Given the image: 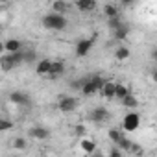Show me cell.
<instances>
[{
    "mask_svg": "<svg viewBox=\"0 0 157 157\" xmlns=\"http://www.w3.org/2000/svg\"><path fill=\"white\" fill-rule=\"evenodd\" d=\"M102 87H104V78L100 74H93V76L85 78V80L82 78V93H83V96H94V94H98L102 91Z\"/></svg>",
    "mask_w": 157,
    "mask_h": 157,
    "instance_id": "obj_1",
    "label": "cell"
},
{
    "mask_svg": "<svg viewBox=\"0 0 157 157\" xmlns=\"http://www.w3.org/2000/svg\"><path fill=\"white\" fill-rule=\"evenodd\" d=\"M41 22H43V26H44L46 30H50V32H61V30H65V28L68 26L67 17H63V15H56V13H48V15H44Z\"/></svg>",
    "mask_w": 157,
    "mask_h": 157,
    "instance_id": "obj_2",
    "label": "cell"
},
{
    "mask_svg": "<svg viewBox=\"0 0 157 157\" xmlns=\"http://www.w3.org/2000/svg\"><path fill=\"white\" fill-rule=\"evenodd\" d=\"M139 126H140V115L135 113V111L128 113V115L124 117V120H122V131H126V133L137 131Z\"/></svg>",
    "mask_w": 157,
    "mask_h": 157,
    "instance_id": "obj_3",
    "label": "cell"
},
{
    "mask_svg": "<svg viewBox=\"0 0 157 157\" xmlns=\"http://www.w3.org/2000/svg\"><path fill=\"white\" fill-rule=\"evenodd\" d=\"M78 105H80V102H78V98H74V96H63V98H59V102H57V109H59L61 113H65V115L74 113V111L78 109Z\"/></svg>",
    "mask_w": 157,
    "mask_h": 157,
    "instance_id": "obj_4",
    "label": "cell"
},
{
    "mask_svg": "<svg viewBox=\"0 0 157 157\" xmlns=\"http://www.w3.org/2000/svg\"><path fill=\"white\" fill-rule=\"evenodd\" d=\"M94 41H96V35L87 37V39H80V41L76 43V56H78V57H85V56L93 50Z\"/></svg>",
    "mask_w": 157,
    "mask_h": 157,
    "instance_id": "obj_5",
    "label": "cell"
},
{
    "mask_svg": "<svg viewBox=\"0 0 157 157\" xmlns=\"http://www.w3.org/2000/svg\"><path fill=\"white\" fill-rule=\"evenodd\" d=\"M109 118H111V113L104 105H98L91 111V120H94V122H107Z\"/></svg>",
    "mask_w": 157,
    "mask_h": 157,
    "instance_id": "obj_6",
    "label": "cell"
},
{
    "mask_svg": "<svg viewBox=\"0 0 157 157\" xmlns=\"http://www.w3.org/2000/svg\"><path fill=\"white\" fill-rule=\"evenodd\" d=\"M28 135H30L33 140H46V139H50V131H48L46 128H43V126H33V128H30V129H28Z\"/></svg>",
    "mask_w": 157,
    "mask_h": 157,
    "instance_id": "obj_7",
    "label": "cell"
},
{
    "mask_svg": "<svg viewBox=\"0 0 157 157\" xmlns=\"http://www.w3.org/2000/svg\"><path fill=\"white\" fill-rule=\"evenodd\" d=\"M65 74V63L63 61H52L50 65V72L46 78H50V80H57V78H61Z\"/></svg>",
    "mask_w": 157,
    "mask_h": 157,
    "instance_id": "obj_8",
    "label": "cell"
},
{
    "mask_svg": "<svg viewBox=\"0 0 157 157\" xmlns=\"http://www.w3.org/2000/svg\"><path fill=\"white\" fill-rule=\"evenodd\" d=\"M10 102L15 105H26V104H30V96L22 91H13L10 94Z\"/></svg>",
    "mask_w": 157,
    "mask_h": 157,
    "instance_id": "obj_9",
    "label": "cell"
},
{
    "mask_svg": "<svg viewBox=\"0 0 157 157\" xmlns=\"http://www.w3.org/2000/svg\"><path fill=\"white\" fill-rule=\"evenodd\" d=\"M80 150L85 153V155H93L94 151H96V144H94V140L93 139H82L80 140Z\"/></svg>",
    "mask_w": 157,
    "mask_h": 157,
    "instance_id": "obj_10",
    "label": "cell"
},
{
    "mask_svg": "<svg viewBox=\"0 0 157 157\" xmlns=\"http://www.w3.org/2000/svg\"><path fill=\"white\" fill-rule=\"evenodd\" d=\"M4 50H6L8 54L21 52V50H22V43H21L19 39H8V41L4 43Z\"/></svg>",
    "mask_w": 157,
    "mask_h": 157,
    "instance_id": "obj_11",
    "label": "cell"
},
{
    "mask_svg": "<svg viewBox=\"0 0 157 157\" xmlns=\"http://www.w3.org/2000/svg\"><path fill=\"white\" fill-rule=\"evenodd\" d=\"M50 65H52V59H41V61H37V65H35V72L39 74V76H48V72H50Z\"/></svg>",
    "mask_w": 157,
    "mask_h": 157,
    "instance_id": "obj_12",
    "label": "cell"
},
{
    "mask_svg": "<svg viewBox=\"0 0 157 157\" xmlns=\"http://www.w3.org/2000/svg\"><path fill=\"white\" fill-rule=\"evenodd\" d=\"M115 82H104V87H102V96L105 98V100H113L115 98Z\"/></svg>",
    "mask_w": 157,
    "mask_h": 157,
    "instance_id": "obj_13",
    "label": "cell"
},
{
    "mask_svg": "<svg viewBox=\"0 0 157 157\" xmlns=\"http://www.w3.org/2000/svg\"><path fill=\"white\" fill-rule=\"evenodd\" d=\"M128 94H131V91H129L128 85H124V83H117V85H115V98H118V100L122 102Z\"/></svg>",
    "mask_w": 157,
    "mask_h": 157,
    "instance_id": "obj_14",
    "label": "cell"
},
{
    "mask_svg": "<svg viewBox=\"0 0 157 157\" xmlns=\"http://www.w3.org/2000/svg\"><path fill=\"white\" fill-rule=\"evenodd\" d=\"M76 8L80 11H93V10H96V2L94 0H78Z\"/></svg>",
    "mask_w": 157,
    "mask_h": 157,
    "instance_id": "obj_15",
    "label": "cell"
},
{
    "mask_svg": "<svg viewBox=\"0 0 157 157\" xmlns=\"http://www.w3.org/2000/svg\"><path fill=\"white\" fill-rule=\"evenodd\" d=\"M104 13H105L107 19H117V17H120V10H118L117 4H105V6H104Z\"/></svg>",
    "mask_w": 157,
    "mask_h": 157,
    "instance_id": "obj_16",
    "label": "cell"
},
{
    "mask_svg": "<svg viewBox=\"0 0 157 157\" xmlns=\"http://www.w3.org/2000/svg\"><path fill=\"white\" fill-rule=\"evenodd\" d=\"M131 57V50L128 48V46H118L117 50H115V59L117 61H126V59H129Z\"/></svg>",
    "mask_w": 157,
    "mask_h": 157,
    "instance_id": "obj_17",
    "label": "cell"
},
{
    "mask_svg": "<svg viewBox=\"0 0 157 157\" xmlns=\"http://www.w3.org/2000/svg\"><path fill=\"white\" fill-rule=\"evenodd\" d=\"M68 4L67 2H61V0H57V2H54L52 4V13H56V15H63L65 17V13L68 11Z\"/></svg>",
    "mask_w": 157,
    "mask_h": 157,
    "instance_id": "obj_18",
    "label": "cell"
},
{
    "mask_svg": "<svg viewBox=\"0 0 157 157\" xmlns=\"http://www.w3.org/2000/svg\"><path fill=\"white\" fill-rule=\"evenodd\" d=\"M113 33H115V39L122 43V41H126L128 35H129V26H128V24H122V26H120L118 30H115Z\"/></svg>",
    "mask_w": 157,
    "mask_h": 157,
    "instance_id": "obj_19",
    "label": "cell"
},
{
    "mask_svg": "<svg viewBox=\"0 0 157 157\" xmlns=\"http://www.w3.org/2000/svg\"><path fill=\"white\" fill-rule=\"evenodd\" d=\"M13 68H15V65H13V61L10 59L8 54L0 57V70H2V72H10V70H13Z\"/></svg>",
    "mask_w": 157,
    "mask_h": 157,
    "instance_id": "obj_20",
    "label": "cell"
},
{
    "mask_svg": "<svg viewBox=\"0 0 157 157\" xmlns=\"http://www.w3.org/2000/svg\"><path fill=\"white\" fill-rule=\"evenodd\" d=\"M122 105H124V107H128V109H135V107L139 105V100H137L133 94H128V96L122 100Z\"/></svg>",
    "mask_w": 157,
    "mask_h": 157,
    "instance_id": "obj_21",
    "label": "cell"
},
{
    "mask_svg": "<svg viewBox=\"0 0 157 157\" xmlns=\"http://www.w3.org/2000/svg\"><path fill=\"white\" fill-rule=\"evenodd\" d=\"M13 148H15L17 151H24V150L28 148V140H26L24 137H17V139H13Z\"/></svg>",
    "mask_w": 157,
    "mask_h": 157,
    "instance_id": "obj_22",
    "label": "cell"
},
{
    "mask_svg": "<svg viewBox=\"0 0 157 157\" xmlns=\"http://www.w3.org/2000/svg\"><path fill=\"white\" fill-rule=\"evenodd\" d=\"M131 146H133V142H131L126 135H124V137L118 140V144H117V148H118L120 151H129V150H131Z\"/></svg>",
    "mask_w": 157,
    "mask_h": 157,
    "instance_id": "obj_23",
    "label": "cell"
},
{
    "mask_svg": "<svg viewBox=\"0 0 157 157\" xmlns=\"http://www.w3.org/2000/svg\"><path fill=\"white\" fill-rule=\"evenodd\" d=\"M107 137H109V140H111V142H113V144L117 146V144H118V140H120V139L124 137V133H122L120 129H109Z\"/></svg>",
    "mask_w": 157,
    "mask_h": 157,
    "instance_id": "obj_24",
    "label": "cell"
},
{
    "mask_svg": "<svg viewBox=\"0 0 157 157\" xmlns=\"http://www.w3.org/2000/svg\"><path fill=\"white\" fill-rule=\"evenodd\" d=\"M15 128V124L10 120V118H0V133H4V131H11Z\"/></svg>",
    "mask_w": 157,
    "mask_h": 157,
    "instance_id": "obj_25",
    "label": "cell"
},
{
    "mask_svg": "<svg viewBox=\"0 0 157 157\" xmlns=\"http://www.w3.org/2000/svg\"><path fill=\"white\" fill-rule=\"evenodd\" d=\"M22 59H24V63H33L37 59L35 50H22Z\"/></svg>",
    "mask_w": 157,
    "mask_h": 157,
    "instance_id": "obj_26",
    "label": "cell"
},
{
    "mask_svg": "<svg viewBox=\"0 0 157 157\" xmlns=\"http://www.w3.org/2000/svg\"><path fill=\"white\" fill-rule=\"evenodd\" d=\"M107 24H109V28L115 32V30H118V28H120L124 22L120 21V17H117V19H107Z\"/></svg>",
    "mask_w": 157,
    "mask_h": 157,
    "instance_id": "obj_27",
    "label": "cell"
},
{
    "mask_svg": "<svg viewBox=\"0 0 157 157\" xmlns=\"http://www.w3.org/2000/svg\"><path fill=\"white\" fill-rule=\"evenodd\" d=\"M74 131H76L78 137H82V139H83V135H85V126H83V124H78V126L74 128Z\"/></svg>",
    "mask_w": 157,
    "mask_h": 157,
    "instance_id": "obj_28",
    "label": "cell"
},
{
    "mask_svg": "<svg viewBox=\"0 0 157 157\" xmlns=\"http://www.w3.org/2000/svg\"><path fill=\"white\" fill-rule=\"evenodd\" d=\"M109 157H124V153H122L117 146H113V148L109 150Z\"/></svg>",
    "mask_w": 157,
    "mask_h": 157,
    "instance_id": "obj_29",
    "label": "cell"
},
{
    "mask_svg": "<svg viewBox=\"0 0 157 157\" xmlns=\"http://www.w3.org/2000/svg\"><path fill=\"white\" fill-rule=\"evenodd\" d=\"M70 89H74V91H82V80H72V82H70Z\"/></svg>",
    "mask_w": 157,
    "mask_h": 157,
    "instance_id": "obj_30",
    "label": "cell"
},
{
    "mask_svg": "<svg viewBox=\"0 0 157 157\" xmlns=\"http://www.w3.org/2000/svg\"><path fill=\"white\" fill-rule=\"evenodd\" d=\"M0 52H4V43H0Z\"/></svg>",
    "mask_w": 157,
    "mask_h": 157,
    "instance_id": "obj_31",
    "label": "cell"
}]
</instances>
